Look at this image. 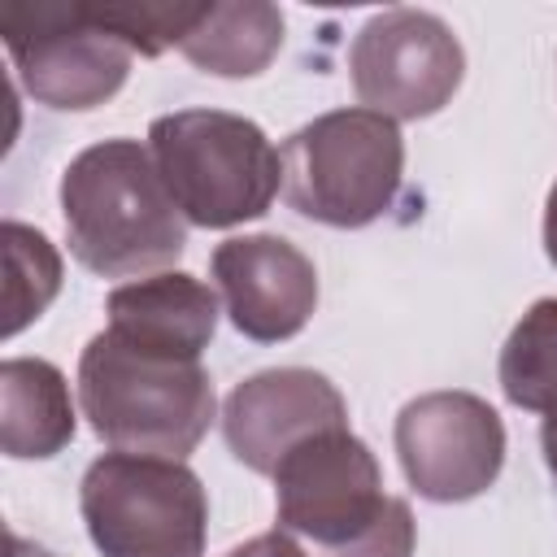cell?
<instances>
[{
	"instance_id": "obj_1",
	"label": "cell",
	"mask_w": 557,
	"mask_h": 557,
	"mask_svg": "<svg viewBox=\"0 0 557 557\" xmlns=\"http://www.w3.org/2000/svg\"><path fill=\"white\" fill-rule=\"evenodd\" d=\"M70 252L104 278L161 274L187 248V218L139 139L83 148L61 174Z\"/></svg>"
},
{
	"instance_id": "obj_2",
	"label": "cell",
	"mask_w": 557,
	"mask_h": 557,
	"mask_svg": "<svg viewBox=\"0 0 557 557\" xmlns=\"http://www.w3.org/2000/svg\"><path fill=\"white\" fill-rule=\"evenodd\" d=\"M270 479L278 531L309 557H413V513L383 492L370 444L348 426L305 440Z\"/></svg>"
},
{
	"instance_id": "obj_3",
	"label": "cell",
	"mask_w": 557,
	"mask_h": 557,
	"mask_svg": "<svg viewBox=\"0 0 557 557\" xmlns=\"http://www.w3.org/2000/svg\"><path fill=\"white\" fill-rule=\"evenodd\" d=\"M78 405L117 453L183 461L213 422V383L200 361L100 331L78 357Z\"/></svg>"
},
{
	"instance_id": "obj_4",
	"label": "cell",
	"mask_w": 557,
	"mask_h": 557,
	"mask_svg": "<svg viewBox=\"0 0 557 557\" xmlns=\"http://www.w3.org/2000/svg\"><path fill=\"white\" fill-rule=\"evenodd\" d=\"M148 152L165 191L191 226L226 231L270 209L283 157L252 117L226 109H178L148 126Z\"/></svg>"
},
{
	"instance_id": "obj_5",
	"label": "cell",
	"mask_w": 557,
	"mask_h": 557,
	"mask_svg": "<svg viewBox=\"0 0 557 557\" xmlns=\"http://www.w3.org/2000/svg\"><path fill=\"white\" fill-rule=\"evenodd\" d=\"M287 205L322 226L357 231L383 218L405 178V139L392 117L331 109L283 144Z\"/></svg>"
},
{
	"instance_id": "obj_6",
	"label": "cell",
	"mask_w": 557,
	"mask_h": 557,
	"mask_svg": "<svg viewBox=\"0 0 557 557\" xmlns=\"http://www.w3.org/2000/svg\"><path fill=\"white\" fill-rule=\"evenodd\" d=\"M78 509L100 557H205L209 500L174 457H96L83 474Z\"/></svg>"
},
{
	"instance_id": "obj_7",
	"label": "cell",
	"mask_w": 557,
	"mask_h": 557,
	"mask_svg": "<svg viewBox=\"0 0 557 557\" xmlns=\"http://www.w3.org/2000/svg\"><path fill=\"white\" fill-rule=\"evenodd\" d=\"M0 35L22 87L61 113H83L117 96L135 57L100 26L91 4H4Z\"/></svg>"
},
{
	"instance_id": "obj_8",
	"label": "cell",
	"mask_w": 557,
	"mask_h": 557,
	"mask_svg": "<svg viewBox=\"0 0 557 557\" xmlns=\"http://www.w3.org/2000/svg\"><path fill=\"white\" fill-rule=\"evenodd\" d=\"M348 70L361 109L392 122H418L457 96L466 52L444 17L426 9H383L357 30Z\"/></svg>"
},
{
	"instance_id": "obj_9",
	"label": "cell",
	"mask_w": 557,
	"mask_h": 557,
	"mask_svg": "<svg viewBox=\"0 0 557 557\" xmlns=\"http://www.w3.org/2000/svg\"><path fill=\"white\" fill-rule=\"evenodd\" d=\"M396 453L418 496L474 500L505 466V422L474 392H426L396 413Z\"/></svg>"
},
{
	"instance_id": "obj_10",
	"label": "cell",
	"mask_w": 557,
	"mask_h": 557,
	"mask_svg": "<svg viewBox=\"0 0 557 557\" xmlns=\"http://www.w3.org/2000/svg\"><path fill=\"white\" fill-rule=\"evenodd\" d=\"M348 426L339 387L305 366H278L244 379L222 405V435L239 466L274 474L278 461L305 440Z\"/></svg>"
},
{
	"instance_id": "obj_11",
	"label": "cell",
	"mask_w": 557,
	"mask_h": 557,
	"mask_svg": "<svg viewBox=\"0 0 557 557\" xmlns=\"http://www.w3.org/2000/svg\"><path fill=\"white\" fill-rule=\"evenodd\" d=\"M231 326L257 344L305 331L318 309V270L283 235H235L209 257Z\"/></svg>"
},
{
	"instance_id": "obj_12",
	"label": "cell",
	"mask_w": 557,
	"mask_h": 557,
	"mask_svg": "<svg viewBox=\"0 0 557 557\" xmlns=\"http://www.w3.org/2000/svg\"><path fill=\"white\" fill-rule=\"evenodd\" d=\"M109 326L117 339L200 361L218 331V296L209 283L183 274V270H161L152 278H135L109 292L104 300Z\"/></svg>"
},
{
	"instance_id": "obj_13",
	"label": "cell",
	"mask_w": 557,
	"mask_h": 557,
	"mask_svg": "<svg viewBox=\"0 0 557 557\" xmlns=\"http://www.w3.org/2000/svg\"><path fill=\"white\" fill-rule=\"evenodd\" d=\"M74 440L70 383L52 361L9 357L0 366V444L13 461L57 457Z\"/></svg>"
},
{
	"instance_id": "obj_14",
	"label": "cell",
	"mask_w": 557,
	"mask_h": 557,
	"mask_svg": "<svg viewBox=\"0 0 557 557\" xmlns=\"http://www.w3.org/2000/svg\"><path fill=\"white\" fill-rule=\"evenodd\" d=\"M283 48V13L265 0L244 4H200L191 30L183 35L178 52L218 78H252L261 74Z\"/></svg>"
},
{
	"instance_id": "obj_15",
	"label": "cell",
	"mask_w": 557,
	"mask_h": 557,
	"mask_svg": "<svg viewBox=\"0 0 557 557\" xmlns=\"http://www.w3.org/2000/svg\"><path fill=\"white\" fill-rule=\"evenodd\" d=\"M500 392L531 413H557V300H535L500 348Z\"/></svg>"
},
{
	"instance_id": "obj_16",
	"label": "cell",
	"mask_w": 557,
	"mask_h": 557,
	"mask_svg": "<svg viewBox=\"0 0 557 557\" xmlns=\"http://www.w3.org/2000/svg\"><path fill=\"white\" fill-rule=\"evenodd\" d=\"M4 339L26 331L61 292V257L44 231L26 222H4Z\"/></svg>"
},
{
	"instance_id": "obj_17",
	"label": "cell",
	"mask_w": 557,
	"mask_h": 557,
	"mask_svg": "<svg viewBox=\"0 0 557 557\" xmlns=\"http://www.w3.org/2000/svg\"><path fill=\"white\" fill-rule=\"evenodd\" d=\"M100 26H109L131 52L161 57L165 48H178L191 30L200 4H91Z\"/></svg>"
},
{
	"instance_id": "obj_18",
	"label": "cell",
	"mask_w": 557,
	"mask_h": 557,
	"mask_svg": "<svg viewBox=\"0 0 557 557\" xmlns=\"http://www.w3.org/2000/svg\"><path fill=\"white\" fill-rule=\"evenodd\" d=\"M226 557H309L287 531H265V535H252L244 544H235Z\"/></svg>"
},
{
	"instance_id": "obj_19",
	"label": "cell",
	"mask_w": 557,
	"mask_h": 557,
	"mask_svg": "<svg viewBox=\"0 0 557 557\" xmlns=\"http://www.w3.org/2000/svg\"><path fill=\"white\" fill-rule=\"evenodd\" d=\"M544 252L557 265V183L548 187V205H544Z\"/></svg>"
},
{
	"instance_id": "obj_20",
	"label": "cell",
	"mask_w": 557,
	"mask_h": 557,
	"mask_svg": "<svg viewBox=\"0 0 557 557\" xmlns=\"http://www.w3.org/2000/svg\"><path fill=\"white\" fill-rule=\"evenodd\" d=\"M540 448H544L548 474H553V483H557V413L544 418V426H540Z\"/></svg>"
},
{
	"instance_id": "obj_21",
	"label": "cell",
	"mask_w": 557,
	"mask_h": 557,
	"mask_svg": "<svg viewBox=\"0 0 557 557\" xmlns=\"http://www.w3.org/2000/svg\"><path fill=\"white\" fill-rule=\"evenodd\" d=\"M9 557H57V553H48V548H39L22 535H9Z\"/></svg>"
}]
</instances>
